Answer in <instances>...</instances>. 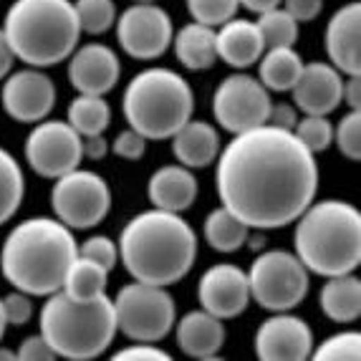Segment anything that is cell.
Listing matches in <instances>:
<instances>
[{
  "mask_svg": "<svg viewBox=\"0 0 361 361\" xmlns=\"http://www.w3.org/2000/svg\"><path fill=\"white\" fill-rule=\"evenodd\" d=\"M215 162L220 202L255 230L295 223L319 190L316 157L273 124L235 134Z\"/></svg>",
  "mask_w": 361,
  "mask_h": 361,
  "instance_id": "1",
  "label": "cell"
},
{
  "mask_svg": "<svg viewBox=\"0 0 361 361\" xmlns=\"http://www.w3.org/2000/svg\"><path fill=\"white\" fill-rule=\"evenodd\" d=\"M119 258L139 283L172 286L192 271L197 235L180 212L147 210L132 217L119 235Z\"/></svg>",
  "mask_w": 361,
  "mask_h": 361,
  "instance_id": "2",
  "label": "cell"
},
{
  "mask_svg": "<svg viewBox=\"0 0 361 361\" xmlns=\"http://www.w3.org/2000/svg\"><path fill=\"white\" fill-rule=\"evenodd\" d=\"M78 243L59 217H28L8 233L0 250V273L16 290L51 295L61 290Z\"/></svg>",
  "mask_w": 361,
  "mask_h": 361,
  "instance_id": "3",
  "label": "cell"
},
{
  "mask_svg": "<svg viewBox=\"0 0 361 361\" xmlns=\"http://www.w3.org/2000/svg\"><path fill=\"white\" fill-rule=\"evenodd\" d=\"M293 245L311 273H354L361 263V212L343 200L311 202L295 220Z\"/></svg>",
  "mask_w": 361,
  "mask_h": 361,
  "instance_id": "4",
  "label": "cell"
},
{
  "mask_svg": "<svg viewBox=\"0 0 361 361\" xmlns=\"http://www.w3.org/2000/svg\"><path fill=\"white\" fill-rule=\"evenodd\" d=\"M3 33L13 56L33 68H49L76 51L81 25L73 0H16Z\"/></svg>",
  "mask_w": 361,
  "mask_h": 361,
  "instance_id": "5",
  "label": "cell"
},
{
  "mask_svg": "<svg viewBox=\"0 0 361 361\" xmlns=\"http://www.w3.org/2000/svg\"><path fill=\"white\" fill-rule=\"evenodd\" d=\"M41 308V336L56 356L63 359H97L111 346L116 336V316L111 298L71 301L63 290L46 295Z\"/></svg>",
  "mask_w": 361,
  "mask_h": 361,
  "instance_id": "6",
  "label": "cell"
},
{
  "mask_svg": "<svg viewBox=\"0 0 361 361\" xmlns=\"http://www.w3.org/2000/svg\"><path fill=\"white\" fill-rule=\"evenodd\" d=\"M124 119L145 139H172V134L192 119L195 94L172 68H145L129 81L124 99Z\"/></svg>",
  "mask_w": 361,
  "mask_h": 361,
  "instance_id": "7",
  "label": "cell"
},
{
  "mask_svg": "<svg viewBox=\"0 0 361 361\" xmlns=\"http://www.w3.org/2000/svg\"><path fill=\"white\" fill-rule=\"evenodd\" d=\"M116 331L129 341H162L177 321L175 298L164 290V286L152 283H127L121 286L114 301Z\"/></svg>",
  "mask_w": 361,
  "mask_h": 361,
  "instance_id": "8",
  "label": "cell"
},
{
  "mask_svg": "<svg viewBox=\"0 0 361 361\" xmlns=\"http://www.w3.org/2000/svg\"><path fill=\"white\" fill-rule=\"evenodd\" d=\"M250 298L265 311H290L308 295V268L298 255L286 250H268L258 255L247 271Z\"/></svg>",
  "mask_w": 361,
  "mask_h": 361,
  "instance_id": "9",
  "label": "cell"
},
{
  "mask_svg": "<svg viewBox=\"0 0 361 361\" xmlns=\"http://www.w3.org/2000/svg\"><path fill=\"white\" fill-rule=\"evenodd\" d=\"M51 207L66 228H97L111 210V190L102 175L76 167L56 177V185L51 190Z\"/></svg>",
  "mask_w": 361,
  "mask_h": 361,
  "instance_id": "10",
  "label": "cell"
},
{
  "mask_svg": "<svg viewBox=\"0 0 361 361\" xmlns=\"http://www.w3.org/2000/svg\"><path fill=\"white\" fill-rule=\"evenodd\" d=\"M271 91L247 73H233L223 78L212 94V114L225 132L240 134L268 124Z\"/></svg>",
  "mask_w": 361,
  "mask_h": 361,
  "instance_id": "11",
  "label": "cell"
},
{
  "mask_svg": "<svg viewBox=\"0 0 361 361\" xmlns=\"http://www.w3.org/2000/svg\"><path fill=\"white\" fill-rule=\"evenodd\" d=\"M81 159H84L81 134L68 121L43 119L25 139V162L46 180H56L76 169Z\"/></svg>",
  "mask_w": 361,
  "mask_h": 361,
  "instance_id": "12",
  "label": "cell"
},
{
  "mask_svg": "<svg viewBox=\"0 0 361 361\" xmlns=\"http://www.w3.org/2000/svg\"><path fill=\"white\" fill-rule=\"evenodd\" d=\"M175 36L172 18L157 3H134L116 18V41L137 61H154L169 49Z\"/></svg>",
  "mask_w": 361,
  "mask_h": 361,
  "instance_id": "13",
  "label": "cell"
},
{
  "mask_svg": "<svg viewBox=\"0 0 361 361\" xmlns=\"http://www.w3.org/2000/svg\"><path fill=\"white\" fill-rule=\"evenodd\" d=\"M3 109L20 124H38L51 114L56 104V86L41 68H23L8 73L3 84Z\"/></svg>",
  "mask_w": 361,
  "mask_h": 361,
  "instance_id": "14",
  "label": "cell"
},
{
  "mask_svg": "<svg viewBox=\"0 0 361 361\" xmlns=\"http://www.w3.org/2000/svg\"><path fill=\"white\" fill-rule=\"evenodd\" d=\"M311 351V326L288 311H278L255 331V356L263 361H303Z\"/></svg>",
  "mask_w": 361,
  "mask_h": 361,
  "instance_id": "15",
  "label": "cell"
},
{
  "mask_svg": "<svg viewBox=\"0 0 361 361\" xmlns=\"http://www.w3.org/2000/svg\"><path fill=\"white\" fill-rule=\"evenodd\" d=\"M197 298L207 313L217 319H235L250 303L247 273L233 263H217L200 278Z\"/></svg>",
  "mask_w": 361,
  "mask_h": 361,
  "instance_id": "16",
  "label": "cell"
},
{
  "mask_svg": "<svg viewBox=\"0 0 361 361\" xmlns=\"http://www.w3.org/2000/svg\"><path fill=\"white\" fill-rule=\"evenodd\" d=\"M121 76V61L104 43L76 46L68 56V81L78 94L104 97L114 89Z\"/></svg>",
  "mask_w": 361,
  "mask_h": 361,
  "instance_id": "17",
  "label": "cell"
},
{
  "mask_svg": "<svg viewBox=\"0 0 361 361\" xmlns=\"http://www.w3.org/2000/svg\"><path fill=\"white\" fill-rule=\"evenodd\" d=\"M290 91H293L295 109H301L303 114L329 116L341 104L343 78L331 63L311 61V63H303L301 76Z\"/></svg>",
  "mask_w": 361,
  "mask_h": 361,
  "instance_id": "18",
  "label": "cell"
},
{
  "mask_svg": "<svg viewBox=\"0 0 361 361\" xmlns=\"http://www.w3.org/2000/svg\"><path fill=\"white\" fill-rule=\"evenodd\" d=\"M326 54L331 66L343 76L361 73V6L338 8L326 25Z\"/></svg>",
  "mask_w": 361,
  "mask_h": 361,
  "instance_id": "19",
  "label": "cell"
},
{
  "mask_svg": "<svg viewBox=\"0 0 361 361\" xmlns=\"http://www.w3.org/2000/svg\"><path fill=\"white\" fill-rule=\"evenodd\" d=\"M175 338L182 354L192 359H215L225 343L223 319H217L205 308L185 313L180 321H175Z\"/></svg>",
  "mask_w": 361,
  "mask_h": 361,
  "instance_id": "20",
  "label": "cell"
},
{
  "mask_svg": "<svg viewBox=\"0 0 361 361\" xmlns=\"http://www.w3.org/2000/svg\"><path fill=\"white\" fill-rule=\"evenodd\" d=\"M217 59H223L233 68H247L255 61H260L265 51L263 33H260L255 20L230 18L215 30Z\"/></svg>",
  "mask_w": 361,
  "mask_h": 361,
  "instance_id": "21",
  "label": "cell"
},
{
  "mask_svg": "<svg viewBox=\"0 0 361 361\" xmlns=\"http://www.w3.org/2000/svg\"><path fill=\"white\" fill-rule=\"evenodd\" d=\"M147 195L157 210L185 212L197 197V180L185 164H164L149 177Z\"/></svg>",
  "mask_w": 361,
  "mask_h": 361,
  "instance_id": "22",
  "label": "cell"
},
{
  "mask_svg": "<svg viewBox=\"0 0 361 361\" xmlns=\"http://www.w3.org/2000/svg\"><path fill=\"white\" fill-rule=\"evenodd\" d=\"M172 154L180 164L190 169L210 167L220 154L217 129L207 121L190 119L172 134Z\"/></svg>",
  "mask_w": 361,
  "mask_h": 361,
  "instance_id": "23",
  "label": "cell"
},
{
  "mask_svg": "<svg viewBox=\"0 0 361 361\" xmlns=\"http://www.w3.org/2000/svg\"><path fill=\"white\" fill-rule=\"evenodd\" d=\"M175 56L182 66L190 71H207L215 66L217 46H215V28L202 23H187L172 36Z\"/></svg>",
  "mask_w": 361,
  "mask_h": 361,
  "instance_id": "24",
  "label": "cell"
},
{
  "mask_svg": "<svg viewBox=\"0 0 361 361\" xmlns=\"http://www.w3.org/2000/svg\"><path fill=\"white\" fill-rule=\"evenodd\" d=\"M319 306L326 319L351 324L361 316V281L354 273L331 276L319 293Z\"/></svg>",
  "mask_w": 361,
  "mask_h": 361,
  "instance_id": "25",
  "label": "cell"
},
{
  "mask_svg": "<svg viewBox=\"0 0 361 361\" xmlns=\"http://www.w3.org/2000/svg\"><path fill=\"white\" fill-rule=\"evenodd\" d=\"M109 286V271L97 260H89L84 255H76L71 265H68L66 278L61 290L71 298V301H97L102 295H106Z\"/></svg>",
  "mask_w": 361,
  "mask_h": 361,
  "instance_id": "26",
  "label": "cell"
},
{
  "mask_svg": "<svg viewBox=\"0 0 361 361\" xmlns=\"http://www.w3.org/2000/svg\"><path fill=\"white\" fill-rule=\"evenodd\" d=\"M260 84L268 91H290L303 71V59L293 51V46L268 49L260 56Z\"/></svg>",
  "mask_w": 361,
  "mask_h": 361,
  "instance_id": "27",
  "label": "cell"
},
{
  "mask_svg": "<svg viewBox=\"0 0 361 361\" xmlns=\"http://www.w3.org/2000/svg\"><path fill=\"white\" fill-rule=\"evenodd\" d=\"M202 233H205V240L212 250H217V253H235V250H240L247 243L250 228L235 212H230L225 205H220L217 210H212L207 215Z\"/></svg>",
  "mask_w": 361,
  "mask_h": 361,
  "instance_id": "28",
  "label": "cell"
},
{
  "mask_svg": "<svg viewBox=\"0 0 361 361\" xmlns=\"http://www.w3.org/2000/svg\"><path fill=\"white\" fill-rule=\"evenodd\" d=\"M66 121L76 129L78 134H81V137L104 134L109 124H111V106L104 102V97L78 94V97L68 104Z\"/></svg>",
  "mask_w": 361,
  "mask_h": 361,
  "instance_id": "29",
  "label": "cell"
},
{
  "mask_svg": "<svg viewBox=\"0 0 361 361\" xmlns=\"http://www.w3.org/2000/svg\"><path fill=\"white\" fill-rule=\"evenodd\" d=\"M25 195V177L20 169L18 159L8 149L0 147V225L8 223L16 212Z\"/></svg>",
  "mask_w": 361,
  "mask_h": 361,
  "instance_id": "30",
  "label": "cell"
},
{
  "mask_svg": "<svg viewBox=\"0 0 361 361\" xmlns=\"http://www.w3.org/2000/svg\"><path fill=\"white\" fill-rule=\"evenodd\" d=\"M263 33L265 49H281V46H293L298 38V20L286 13L283 8H271V11L260 13V18L255 20Z\"/></svg>",
  "mask_w": 361,
  "mask_h": 361,
  "instance_id": "31",
  "label": "cell"
},
{
  "mask_svg": "<svg viewBox=\"0 0 361 361\" xmlns=\"http://www.w3.org/2000/svg\"><path fill=\"white\" fill-rule=\"evenodd\" d=\"M73 8H76L81 33H89V36H102L116 23L114 0H76Z\"/></svg>",
  "mask_w": 361,
  "mask_h": 361,
  "instance_id": "32",
  "label": "cell"
},
{
  "mask_svg": "<svg viewBox=\"0 0 361 361\" xmlns=\"http://www.w3.org/2000/svg\"><path fill=\"white\" fill-rule=\"evenodd\" d=\"M293 137L306 147L311 154H319V152H326L334 142V127L331 121L326 116H313L306 114L303 119L295 121L293 127Z\"/></svg>",
  "mask_w": 361,
  "mask_h": 361,
  "instance_id": "33",
  "label": "cell"
},
{
  "mask_svg": "<svg viewBox=\"0 0 361 361\" xmlns=\"http://www.w3.org/2000/svg\"><path fill=\"white\" fill-rule=\"evenodd\" d=\"M319 361H359L361 359V336L356 331H341L329 336L319 349L311 351Z\"/></svg>",
  "mask_w": 361,
  "mask_h": 361,
  "instance_id": "34",
  "label": "cell"
},
{
  "mask_svg": "<svg viewBox=\"0 0 361 361\" xmlns=\"http://www.w3.org/2000/svg\"><path fill=\"white\" fill-rule=\"evenodd\" d=\"M238 8H240L238 0H187V11L195 23L210 25V28H220L230 18H235Z\"/></svg>",
  "mask_w": 361,
  "mask_h": 361,
  "instance_id": "35",
  "label": "cell"
},
{
  "mask_svg": "<svg viewBox=\"0 0 361 361\" xmlns=\"http://www.w3.org/2000/svg\"><path fill=\"white\" fill-rule=\"evenodd\" d=\"M334 142H336L338 152L351 162L361 159V114L359 111H349L338 121V127L334 129Z\"/></svg>",
  "mask_w": 361,
  "mask_h": 361,
  "instance_id": "36",
  "label": "cell"
},
{
  "mask_svg": "<svg viewBox=\"0 0 361 361\" xmlns=\"http://www.w3.org/2000/svg\"><path fill=\"white\" fill-rule=\"evenodd\" d=\"M78 255L97 260L106 271H111L116 265V260H119V245L111 238H106V235H94V238H89V240H84L78 245Z\"/></svg>",
  "mask_w": 361,
  "mask_h": 361,
  "instance_id": "37",
  "label": "cell"
},
{
  "mask_svg": "<svg viewBox=\"0 0 361 361\" xmlns=\"http://www.w3.org/2000/svg\"><path fill=\"white\" fill-rule=\"evenodd\" d=\"M3 311H6V321L11 326H25L33 316L30 295L23 293V290H13L3 298Z\"/></svg>",
  "mask_w": 361,
  "mask_h": 361,
  "instance_id": "38",
  "label": "cell"
},
{
  "mask_svg": "<svg viewBox=\"0 0 361 361\" xmlns=\"http://www.w3.org/2000/svg\"><path fill=\"white\" fill-rule=\"evenodd\" d=\"M145 149H147V139L142 137L139 132H134L132 127L127 132H119L116 139L111 142V152L121 159H142L145 157Z\"/></svg>",
  "mask_w": 361,
  "mask_h": 361,
  "instance_id": "39",
  "label": "cell"
},
{
  "mask_svg": "<svg viewBox=\"0 0 361 361\" xmlns=\"http://www.w3.org/2000/svg\"><path fill=\"white\" fill-rule=\"evenodd\" d=\"M116 361H169L172 356L164 349H157L149 341H134L127 349H121L114 354Z\"/></svg>",
  "mask_w": 361,
  "mask_h": 361,
  "instance_id": "40",
  "label": "cell"
},
{
  "mask_svg": "<svg viewBox=\"0 0 361 361\" xmlns=\"http://www.w3.org/2000/svg\"><path fill=\"white\" fill-rule=\"evenodd\" d=\"M16 354H18V359H23V361H51V359H59V356H56V351L51 349L49 341H46L41 334L23 338Z\"/></svg>",
  "mask_w": 361,
  "mask_h": 361,
  "instance_id": "41",
  "label": "cell"
},
{
  "mask_svg": "<svg viewBox=\"0 0 361 361\" xmlns=\"http://www.w3.org/2000/svg\"><path fill=\"white\" fill-rule=\"evenodd\" d=\"M324 0H283V11L290 13L298 23H311L319 18Z\"/></svg>",
  "mask_w": 361,
  "mask_h": 361,
  "instance_id": "42",
  "label": "cell"
},
{
  "mask_svg": "<svg viewBox=\"0 0 361 361\" xmlns=\"http://www.w3.org/2000/svg\"><path fill=\"white\" fill-rule=\"evenodd\" d=\"M298 114H295V106L290 104H271V111H268V124L278 129H286V132H293Z\"/></svg>",
  "mask_w": 361,
  "mask_h": 361,
  "instance_id": "43",
  "label": "cell"
},
{
  "mask_svg": "<svg viewBox=\"0 0 361 361\" xmlns=\"http://www.w3.org/2000/svg\"><path fill=\"white\" fill-rule=\"evenodd\" d=\"M341 102L349 104L351 111H359V106H361V73L359 76H349V81H343Z\"/></svg>",
  "mask_w": 361,
  "mask_h": 361,
  "instance_id": "44",
  "label": "cell"
},
{
  "mask_svg": "<svg viewBox=\"0 0 361 361\" xmlns=\"http://www.w3.org/2000/svg\"><path fill=\"white\" fill-rule=\"evenodd\" d=\"M81 147H84V157L89 159H102L109 152V145L104 134H94V137H81Z\"/></svg>",
  "mask_w": 361,
  "mask_h": 361,
  "instance_id": "45",
  "label": "cell"
},
{
  "mask_svg": "<svg viewBox=\"0 0 361 361\" xmlns=\"http://www.w3.org/2000/svg\"><path fill=\"white\" fill-rule=\"evenodd\" d=\"M13 61H16V56H13L11 46H8V38L6 33H3V28H0V81L11 73L13 68Z\"/></svg>",
  "mask_w": 361,
  "mask_h": 361,
  "instance_id": "46",
  "label": "cell"
},
{
  "mask_svg": "<svg viewBox=\"0 0 361 361\" xmlns=\"http://www.w3.org/2000/svg\"><path fill=\"white\" fill-rule=\"evenodd\" d=\"M243 8H247L250 13H265V11H271V8H278L283 0H238Z\"/></svg>",
  "mask_w": 361,
  "mask_h": 361,
  "instance_id": "47",
  "label": "cell"
},
{
  "mask_svg": "<svg viewBox=\"0 0 361 361\" xmlns=\"http://www.w3.org/2000/svg\"><path fill=\"white\" fill-rule=\"evenodd\" d=\"M6 329H8V321H6V311H3V298H0V341L6 336Z\"/></svg>",
  "mask_w": 361,
  "mask_h": 361,
  "instance_id": "48",
  "label": "cell"
},
{
  "mask_svg": "<svg viewBox=\"0 0 361 361\" xmlns=\"http://www.w3.org/2000/svg\"><path fill=\"white\" fill-rule=\"evenodd\" d=\"M263 245H265V238H260V235H253V240H250V247H253V250H260Z\"/></svg>",
  "mask_w": 361,
  "mask_h": 361,
  "instance_id": "49",
  "label": "cell"
},
{
  "mask_svg": "<svg viewBox=\"0 0 361 361\" xmlns=\"http://www.w3.org/2000/svg\"><path fill=\"white\" fill-rule=\"evenodd\" d=\"M0 359H18L16 351H8V349H0Z\"/></svg>",
  "mask_w": 361,
  "mask_h": 361,
  "instance_id": "50",
  "label": "cell"
},
{
  "mask_svg": "<svg viewBox=\"0 0 361 361\" xmlns=\"http://www.w3.org/2000/svg\"><path fill=\"white\" fill-rule=\"evenodd\" d=\"M137 3H154V0H137Z\"/></svg>",
  "mask_w": 361,
  "mask_h": 361,
  "instance_id": "51",
  "label": "cell"
}]
</instances>
